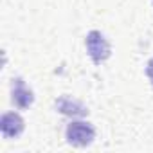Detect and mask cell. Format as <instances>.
<instances>
[{
    "label": "cell",
    "mask_w": 153,
    "mask_h": 153,
    "mask_svg": "<svg viewBox=\"0 0 153 153\" xmlns=\"http://www.w3.org/2000/svg\"><path fill=\"white\" fill-rule=\"evenodd\" d=\"M67 142L76 148H87L96 139V128L87 121H72L65 130Z\"/></svg>",
    "instance_id": "cell-1"
},
{
    "label": "cell",
    "mask_w": 153,
    "mask_h": 153,
    "mask_svg": "<svg viewBox=\"0 0 153 153\" xmlns=\"http://www.w3.org/2000/svg\"><path fill=\"white\" fill-rule=\"evenodd\" d=\"M85 45H87V52L90 56V59L96 63V65H101L103 61H106L112 54V47H110V42L105 38V34L101 31H90L87 34V40H85Z\"/></svg>",
    "instance_id": "cell-2"
},
{
    "label": "cell",
    "mask_w": 153,
    "mask_h": 153,
    "mask_svg": "<svg viewBox=\"0 0 153 153\" xmlns=\"http://www.w3.org/2000/svg\"><path fill=\"white\" fill-rule=\"evenodd\" d=\"M11 101L18 110H27L34 101L33 92L25 87V81L22 78H15L11 81Z\"/></svg>",
    "instance_id": "cell-3"
},
{
    "label": "cell",
    "mask_w": 153,
    "mask_h": 153,
    "mask_svg": "<svg viewBox=\"0 0 153 153\" xmlns=\"http://www.w3.org/2000/svg\"><path fill=\"white\" fill-rule=\"evenodd\" d=\"M25 128V123L22 119L20 114L16 112H7L2 115V119H0V131H2V135L6 139H16L22 135Z\"/></svg>",
    "instance_id": "cell-4"
},
{
    "label": "cell",
    "mask_w": 153,
    "mask_h": 153,
    "mask_svg": "<svg viewBox=\"0 0 153 153\" xmlns=\"http://www.w3.org/2000/svg\"><path fill=\"white\" fill-rule=\"evenodd\" d=\"M56 108H58L59 114L68 115V117H85V115H88V108L81 101L67 97V96H61L59 99H56Z\"/></svg>",
    "instance_id": "cell-5"
},
{
    "label": "cell",
    "mask_w": 153,
    "mask_h": 153,
    "mask_svg": "<svg viewBox=\"0 0 153 153\" xmlns=\"http://www.w3.org/2000/svg\"><path fill=\"white\" fill-rule=\"evenodd\" d=\"M146 76H148V79L153 87V58H149L148 63H146Z\"/></svg>",
    "instance_id": "cell-6"
}]
</instances>
